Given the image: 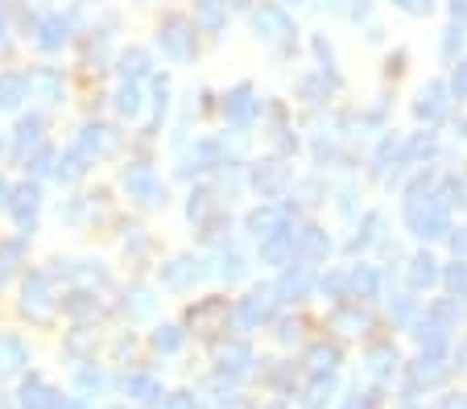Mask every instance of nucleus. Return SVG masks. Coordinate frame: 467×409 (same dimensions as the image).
Instances as JSON below:
<instances>
[{
    "instance_id": "2",
    "label": "nucleus",
    "mask_w": 467,
    "mask_h": 409,
    "mask_svg": "<svg viewBox=\"0 0 467 409\" xmlns=\"http://www.w3.org/2000/svg\"><path fill=\"white\" fill-rule=\"evenodd\" d=\"M37 207H42V190H37L34 182H21L17 190H9V211H13V220H17L21 231H34Z\"/></svg>"
},
{
    "instance_id": "24",
    "label": "nucleus",
    "mask_w": 467,
    "mask_h": 409,
    "mask_svg": "<svg viewBox=\"0 0 467 409\" xmlns=\"http://www.w3.org/2000/svg\"><path fill=\"white\" fill-rule=\"evenodd\" d=\"M282 179H285V174H282V166H265V169H256V187H261V190H269V195H274V190L282 187Z\"/></svg>"
},
{
    "instance_id": "37",
    "label": "nucleus",
    "mask_w": 467,
    "mask_h": 409,
    "mask_svg": "<svg viewBox=\"0 0 467 409\" xmlns=\"http://www.w3.org/2000/svg\"><path fill=\"white\" fill-rule=\"evenodd\" d=\"M54 409H83V405H79V401H58Z\"/></svg>"
},
{
    "instance_id": "39",
    "label": "nucleus",
    "mask_w": 467,
    "mask_h": 409,
    "mask_svg": "<svg viewBox=\"0 0 467 409\" xmlns=\"http://www.w3.org/2000/svg\"><path fill=\"white\" fill-rule=\"evenodd\" d=\"M0 46H5V13H0Z\"/></svg>"
},
{
    "instance_id": "15",
    "label": "nucleus",
    "mask_w": 467,
    "mask_h": 409,
    "mask_svg": "<svg viewBox=\"0 0 467 409\" xmlns=\"http://www.w3.org/2000/svg\"><path fill=\"white\" fill-rule=\"evenodd\" d=\"M120 75H124V83H137L141 75H150V54H145V50L120 54Z\"/></svg>"
},
{
    "instance_id": "38",
    "label": "nucleus",
    "mask_w": 467,
    "mask_h": 409,
    "mask_svg": "<svg viewBox=\"0 0 467 409\" xmlns=\"http://www.w3.org/2000/svg\"><path fill=\"white\" fill-rule=\"evenodd\" d=\"M455 13H463L467 17V0H455Z\"/></svg>"
},
{
    "instance_id": "9",
    "label": "nucleus",
    "mask_w": 467,
    "mask_h": 409,
    "mask_svg": "<svg viewBox=\"0 0 467 409\" xmlns=\"http://www.w3.org/2000/svg\"><path fill=\"white\" fill-rule=\"evenodd\" d=\"M256 29H261L265 37H274V42L290 37V21H285V13H282V9H274V5H265V9L256 13Z\"/></svg>"
},
{
    "instance_id": "20",
    "label": "nucleus",
    "mask_w": 467,
    "mask_h": 409,
    "mask_svg": "<svg viewBox=\"0 0 467 409\" xmlns=\"http://www.w3.org/2000/svg\"><path fill=\"white\" fill-rule=\"evenodd\" d=\"M223 5H228V0H199V21H203L207 29H220L223 26Z\"/></svg>"
},
{
    "instance_id": "19",
    "label": "nucleus",
    "mask_w": 467,
    "mask_h": 409,
    "mask_svg": "<svg viewBox=\"0 0 467 409\" xmlns=\"http://www.w3.org/2000/svg\"><path fill=\"white\" fill-rule=\"evenodd\" d=\"M282 223V211H274V207H265V211H253V220H248V228L256 231V236H274V228Z\"/></svg>"
},
{
    "instance_id": "31",
    "label": "nucleus",
    "mask_w": 467,
    "mask_h": 409,
    "mask_svg": "<svg viewBox=\"0 0 467 409\" xmlns=\"http://www.w3.org/2000/svg\"><path fill=\"white\" fill-rule=\"evenodd\" d=\"M397 5H401V9H410V13H426V9H431V0H397Z\"/></svg>"
},
{
    "instance_id": "14",
    "label": "nucleus",
    "mask_w": 467,
    "mask_h": 409,
    "mask_svg": "<svg viewBox=\"0 0 467 409\" xmlns=\"http://www.w3.org/2000/svg\"><path fill=\"white\" fill-rule=\"evenodd\" d=\"M29 96L26 75H0V107H17Z\"/></svg>"
},
{
    "instance_id": "40",
    "label": "nucleus",
    "mask_w": 467,
    "mask_h": 409,
    "mask_svg": "<svg viewBox=\"0 0 467 409\" xmlns=\"http://www.w3.org/2000/svg\"><path fill=\"white\" fill-rule=\"evenodd\" d=\"M236 5H248V0H236Z\"/></svg>"
},
{
    "instance_id": "33",
    "label": "nucleus",
    "mask_w": 467,
    "mask_h": 409,
    "mask_svg": "<svg viewBox=\"0 0 467 409\" xmlns=\"http://www.w3.org/2000/svg\"><path fill=\"white\" fill-rule=\"evenodd\" d=\"M434 261H418V269H414V277H418V281H431V277H434Z\"/></svg>"
},
{
    "instance_id": "4",
    "label": "nucleus",
    "mask_w": 467,
    "mask_h": 409,
    "mask_svg": "<svg viewBox=\"0 0 467 409\" xmlns=\"http://www.w3.org/2000/svg\"><path fill=\"white\" fill-rule=\"evenodd\" d=\"M124 187H129V195L137 199V203H158L161 199V182L153 179L150 166H129L124 169Z\"/></svg>"
},
{
    "instance_id": "21",
    "label": "nucleus",
    "mask_w": 467,
    "mask_h": 409,
    "mask_svg": "<svg viewBox=\"0 0 467 409\" xmlns=\"http://www.w3.org/2000/svg\"><path fill=\"white\" fill-rule=\"evenodd\" d=\"M116 107H120L124 116H137V112H141V91H137V83H124L120 96H116Z\"/></svg>"
},
{
    "instance_id": "17",
    "label": "nucleus",
    "mask_w": 467,
    "mask_h": 409,
    "mask_svg": "<svg viewBox=\"0 0 467 409\" xmlns=\"http://www.w3.org/2000/svg\"><path fill=\"white\" fill-rule=\"evenodd\" d=\"M42 116H26V120H21L17 125V153H26L29 145H37L42 141Z\"/></svg>"
},
{
    "instance_id": "5",
    "label": "nucleus",
    "mask_w": 467,
    "mask_h": 409,
    "mask_svg": "<svg viewBox=\"0 0 467 409\" xmlns=\"http://www.w3.org/2000/svg\"><path fill=\"white\" fill-rule=\"evenodd\" d=\"M410 223H414L422 236H439L442 228H447V211H442V203H434V199H414L410 203Z\"/></svg>"
},
{
    "instance_id": "18",
    "label": "nucleus",
    "mask_w": 467,
    "mask_h": 409,
    "mask_svg": "<svg viewBox=\"0 0 467 409\" xmlns=\"http://www.w3.org/2000/svg\"><path fill=\"white\" fill-rule=\"evenodd\" d=\"M83 169H88V158H83L79 149H71V153H67V158L58 161V166H54V174H58L62 182H75V179H79V174H83Z\"/></svg>"
},
{
    "instance_id": "3",
    "label": "nucleus",
    "mask_w": 467,
    "mask_h": 409,
    "mask_svg": "<svg viewBox=\"0 0 467 409\" xmlns=\"http://www.w3.org/2000/svg\"><path fill=\"white\" fill-rule=\"evenodd\" d=\"M26 314H34V319H50L54 311V294H50V277L46 273H29L26 281Z\"/></svg>"
},
{
    "instance_id": "11",
    "label": "nucleus",
    "mask_w": 467,
    "mask_h": 409,
    "mask_svg": "<svg viewBox=\"0 0 467 409\" xmlns=\"http://www.w3.org/2000/svg\"><path fill=\"white\" fill-rule=\"evenodd\" d=\"M26 360V343L17 335H0V373H17Z\"/></svg>"
},
{
    "instance_id": "35",
    "label": "nucleus",
    "mask_w": 467,
    "mask_h": 409,
    "mask_svg": "<svg viewBox=\"0 0 467 409\" xmlns=\"http://www.w3.org/2000/svg\"><path fill=\"white\" fill-rule=\"evenodd\" d=\"M455 91H459V96H467V66H463V75L455 79Z\"/></svg>"
},
{
    "instance_id": "12",
    "label": "nucleus",
    "mask_w": 467,
    "mask_h": 409,
    "mask_svg": "<svg viewBox=\"0 0 467 409\" xmlns=\"http://www.w3.org/2000/svg\"><path fill=\"white\" fill-rule=\"evenodd\" d=\"M253 87H236L228 96V116H232V125H248L253 120Z\"/></svg>"
},
{
    "instance_id": "22",
    "label": "nucleus",
    "mask_w": 467,
    "mask_h": 409,
    "mask_svg": "<svg viewBox=\"0 0 467 409\" xmlns=\"http://www.w3.org/2000/svg\"><path fill=\"white\" fill-rule=\"evenodd\" d=\"M129 393H132L137 401H158V397H161L158 381H150V376H132V381H129Z\"/></svg>"
},
{
    "instance_id": "1",
    "label": "nucleus",
    "mask_w": 467,
    "mask_h": 409,
    "mask_svg": "<svg viewBox=\"0 0 467 409\" xmlns=\"http://www.w3.org/2000/svg\"><path fill=\"white\" fill-rule=\"evenodd\" d=\"M161 50H166V58H174V63H186L194 54V34H191V21L182 17H166L161 21Z\"/></svg>"
},
{
    "instance_id": "36",
    "label": "nucleus",
    "mask_w": 467,
    "mask_h": 409,
    "mask_svg": "<svg viewBox=\"0 0 467 409\" xmlns=\"http://www.w3.org/2000/svg\"><path fill=\"white\" fill-rule=\"evenodd\" d=\"M0 207H9V182L0 179Z\"/></svg>"
},
{
    "instance_id": "6",
    "label": "nucleus",
    "mask_w": 467,
    "mask_h": 409,
    "mask_svg": "<svg viewBox=\"0 0 467 409\" xmlns=\"http://www.w3.org/2000/svg\"><path fill=\"white\" fill-rule=\"evenodd\" d=\"M75 149H79L88 161H91V158H104V153H112V149H116V133H112L108 125H88Z\"/></svg>"
},
{
    "instance_id": "25",
    "label": "nucleus",
    "mask_w": 467,
    "mask_h": 409,
    "mask_svg": "<svg viewBox=\"0 0 467 409\" xmlns=\"http://www.w3.org/2000/svg\"><path fill=\"white\" fill-rule=\"evenodd\" d=\"M265 311H269L265 294H253L244 306H240V319H244V322H256V319H265Z\"/></svg>"
},
{
    "instance_id": "13",
    "label": "nucleus",
    "mask_w": 467,
    "mask_h": 409,
    "mask_svg": "<svg viewBox=\"0 0 467 409\" xmlns=\"http://www.w3.org/2000/svg\"><path fill=\"white\" fill-rule=\"evenodd\" d=\"M191 277H199V269H194V261H186V257L170 261V265L161 269V285H170V290H182Z\"/></svg>"
},
{
    "instance_id": "34",
    "label": "nucleus",
    "mask_w": 467,
    "mask_h": 409,
    "mask_svg": "<svg viewBox=\"0 0 467 409\" xmlns=\"http://www.w3.org/2000/svg\"><path fill=\"white\" fill-rule=\"evenodd\" d=\"M451 285H455V290H467V269H451Z\"/></svg>"
},
{
    "instance_id": "23",
    "label": "nucleus",
    "mask_w": 467,
    "mask_h": 409,
    "mask_svg": "<svg viewBox=\"0 0 467 409\" xmlns=\"http://www.w3.org/2000/svg\"><path fill=\"white\" fill-rule=\"evenodd\" d=\"M178 343H182V331L178 327H158L153 331V347H158V352H174Z\"/></svg>"
},
{
    "instance_id": "26",
    "label": "nucleus",
    "mask_w": 467,
    "mask_h": 409,
    "mask_svg": "<svg viewBox=\"0 0 467 409\" xmlns=\"http://www.w3.org/2000/svg\"><path fill=\"white\" fill-rule=\"evenodd\" d=\"M223 373H228V368H232V373H240V368H244L248 364V347L244 343H236V347H228V352H223Z\"/></svg>"
},
{
    "instance_id": "10",
    "label": "nucleus",
    "mask_w": 467,
    "mask_h": 409,
    "mask_svg": "<svg viewBox=\"0 0 467 409\" xmlns=\"http://www.w3.org/2000/svg\"><path fill=\"white\" fill-rule=\"evenodd\" d=\"M67 29H71V21L67 17H58V13L46 17L42 26H37V46H42V50H58V46L67 42Z\"/></svg>"
},
{
    "instance_id": "32",
    "label": "nucleus",
    "mask_w": 467,
    "mask_h": 409,
    "mask_svg": "<svg viewBox=\"0 0 467 409\" xmlns=\"http://www.w3.org/2000/svg\"><path fill=\"white\" fill-rule=\"evenodd\" d=\"M166 409H194V401L186 397V393H178V397H170V401H166Z\"/></svg>"
},
{
    "instance_id": "27",
    "label": "nucleus",
    "mask_w": 467,
    "mask_h": 409,
    "mask_svg": "<svg viewBox=\"0 0 467 409\" xmlns=\"http://www.w3.org/2000/svg\"><path fill=\"white\" fill-rule=\"evenodd\" d=\"M418 112L431 116V120H439V112H442V87H431V91H426L422 104H418Z\"/></svg>"
},
{
    "instance_id": "16",
    "label": "nucleus",
    "mask_w": 467,
    "mask_h": 409,
    "mask_svg": "<svg viewBox=\"0 0 467 409\" xmlns=\"http://www.w3.org/2000/svg\"><path fill=\"white\" fill-rule=\"evenodd\" d=\"M223 314H228V306L212 298V302L194 306V311H191V322H194V331H215V319H223Z\"/></svg>"
},
{
    "instance_id": "7",
    "label": "nucleus",
    "mask_w": 467,
    "mask_h": 409,
    "mask_svg": "<svg viewBox=\"0 0 467 409\" xmlns=\"http://www.w3.org/2000/svg\"><path fill=\"white\" fill-rule=\"evenodd\" d=\"M26 87L34 91L37 99H62V75L58 71H50V66H37V71H29L26 75Z\"/></svg>"
},
{
    "instance_id": "29",
    "label": "nucleus",
    "mask_w": 467,
    "mask_h": 409,
    "mask_svg": "<svg viewBox=\"0 0 467 409\" xmlns=\"http://www.w3.org/2000/svg\"><path fill=\"white\" fill-rule=\"evenodd\" d=\"M29 169H34V174H50V169H54V153H50V149H42L34 161H29Z\"/></svg>"
},
{
    "instance_id": "8",
    "label": "nucleus",
    "mask_w": 467,
    "mask_h": 409,
    "mask_svg": "<svg viewBox=\"0 0 467 409\" xmlns=\"http://www.w3.org/2000/svg\"><path fill=\"white\" fill-rule=\"evenodd\" d=\"M54 405H58V393H54L46 381L29 376V381L21 384V409H54Z\"/></svg>"
},
{
    "instance_id": "28",
    "label": "nucleus",
    "mask_w": 467,
    "mask_h": 409,
    "mask_svg": "<svg viewBox=\"0 0 467 409\" xmlns=\"http://www.w3.org/2000/svg\"><path fill=\"white\" fill-rule=\"evenodd\" d=\"M150 306H153V298L145 294V290H132L129 302H124V311H129V314H150Z\"/></svg>"
},
{
    "instance_id": "30",
    "label": "nucleus",
    "mask_w": 467,
    "mask_h": 409,
    "mask_svg": "<svg viewBox=\"0 0 467 409\" xmlns=\"http://www.w3.org/2000/svg\"><path fill=\"white\" fill-rule=\"evenodd\" d=\"M220 273L228 277V281H232V277H240V257H236V252H228V257H223V269H220Z\"/></svg>"
}]
</instances>
